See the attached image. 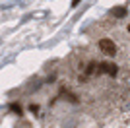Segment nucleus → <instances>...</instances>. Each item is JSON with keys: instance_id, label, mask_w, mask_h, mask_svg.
Returning a JSON list of instances; mask_svg holds the SVG:
<instances>
[{"instance_id": "nucleus-1", "label": "nucleus", "mask_w": 130, "mask_h": 128, "mask_svg": "<svg viewBox=\"0 0 130 128\" xmlns=\"http://www.w3.org/2000/svg\"><path fill=\"white\" fill-rule=\"evenodd\" d=\"M99 49H101V53L111 54V56H113V54L117 53V45H115V43L111 41V39H107V37L99 41Z\"/></svg>"}, {"instance_id": "nucleus-2", "label": "nucleus", "mask_w": 130, "mask_h": 128, "mask_svg": "<svg viewBox=\"0 0 130 128\" xmlns=\"http://www.w3.org/2000/svg\"><path fill=\"white\" fill-rule=\"evenodd\" d=\"M101 70H103V72H107L109 76H117L119 66H117V64H113V62H103V64H101Z\"/></svg>"}, {"instance_id": "nucleus-3", "label": "nucleus", "mask_w": 130, "mask_h": 128, "mask_svg": "<svg viewBox=\"0 0 130 128\" xmlns=\"http://www.w3.org/2000/svg\"><path fill=\"white\" fill-rule=\"evenodd\" d=\"M126 8H122V6H119V8H113L111 10V14H113V18H117V20H120V18H124L126 16Z\"/></svg>"}, {"instance_id": "nucleus-4", "label": "nucleus", "mask_w": 130, "mask_h": 128, "mask_svg": "<svg viewBox=\"0 0 130 128\" xmlns=\"http://www.w3.org/2000/svg\"><path fill=\"white\" fill-rule=\"evenodd\" d=\"M10 109H12L14 113H18V115H22V107H20V105H16V103H12V105H10Z\"/></svg>"}, {"instance_id": "nucleus-5", "label": "nucleus", "mask_w": 130, "mask_h": 128, "mask_svg": "<svg viewBox=\"0 0 130 128\" xmlns=\"http://www.w3.org/2000/svg\"><path fill=\"white\" fill-rule=\"evenodd\" d=\"M29 111H31V113H37L39 107H37V105H29Z\"/></svg>"}, {"instance_id": "nucleus-6", "label": "nucleus", "mask_w": 130, "mask_h": 128, "mask_svg": "<svg viewBox=\"0 0 130 128\" xmlns=\"http://www.w3.org/2000/svg\"><path fill=\"white\" fill-rule=\"evenodd\" d=\"M80 2H82V0H72V6H78Z\"/></svg>"}, {"instance_id": "nucleus-7", "label": "nucleus", "mask_w": 130, "mask_h": 128, "mask_svg": "<svg viewBox=\"0 0 130 128\" xmlns=\"http://www.w3.org/2000/svg\"><path fill=\"white\" fill-rule=\"evenodd\" d=\"M128 31H130V25H128Z\"/></svg>"}]
</instances>
